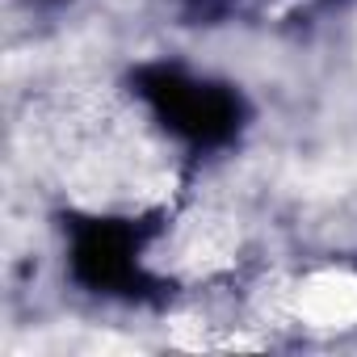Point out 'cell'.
I'll return each instance as SVG.
<instances>
[{"instance_id": "1", "label": "cell", "mask_w": 357, "mask_h": 357, "mask_svg": "<svg viewBox=\"0 0 357 357\" xmlns=\"http://www.w3.org/2000/svg\"><path fill=\"white\" fill-rule=\"evenodd\" d=\"M143 97L155 105V114L172 130H181L194 143L227 139L236 130V118H240V105L231 93L202 84V80H190L181 72H168V68H155L143 76Z\"/></svg>"}, {"instance_id": "2", "label": "cell", "mask_w": 357, "mask_h": 357, "mask_svg": "<svg viewBox=\"0 0 357 357\" xmlns=\"http://www.w3.org/2000/svg\"><path fill=\"white\" fill-rule=\"evenodd\" d=\"M72 265L76 273L97 286V290H122L139 278V265H135V236L114 227V223H89L80 236H76V248H72Z\"/></svg>"}]
</instances>
